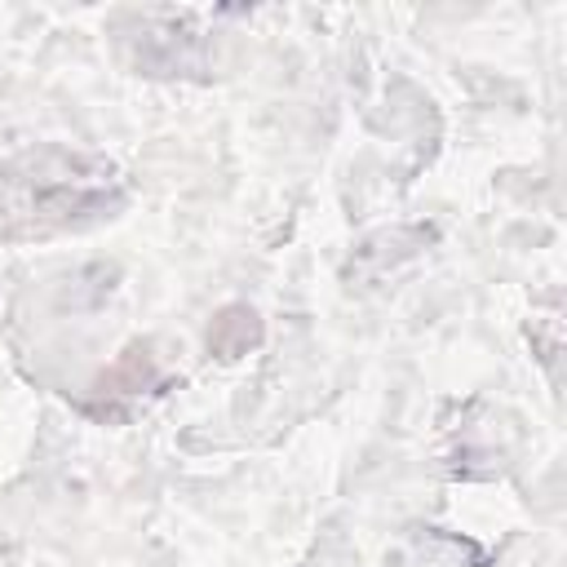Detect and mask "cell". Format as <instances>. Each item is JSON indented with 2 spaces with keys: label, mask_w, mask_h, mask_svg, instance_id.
<instances>
[{
  "label": "cell",
  "mask_w": 567,
  "mask_h": 567,
  "mask_svg": "<svg viewBox=\"0 0 567 567\" xmlns=\"http://www.w3.org/2000/svg\"><path fill=\"white\" fill-rule=\"evenodd\" d=\"M22 168H27L22 177H4V190H9V217H27L31 230L71 226L80 221V213H93L106 199V182H111L106 164L44 151L31 155Z\"/></svg>",
  "instance_id": "6da1fadb"
}]
</instances>
